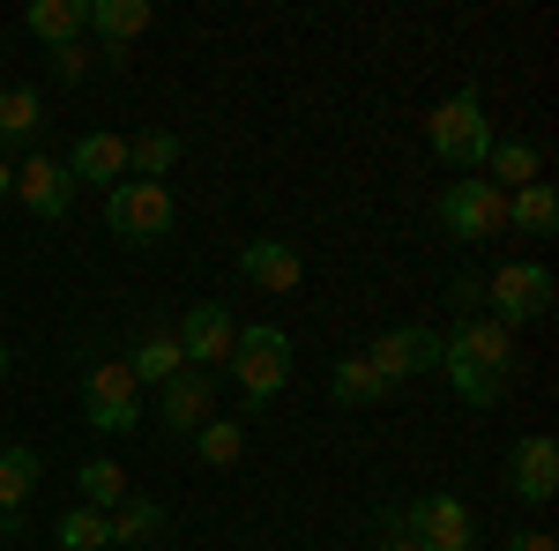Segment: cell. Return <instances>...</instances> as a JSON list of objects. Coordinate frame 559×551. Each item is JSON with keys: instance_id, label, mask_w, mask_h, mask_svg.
<instances>
[{"instance_id": "cell-2", "label": "cell", "mask_w": 559, "mask_h": 551, "mask_svg": "<svg viewBox=\"0 0 559 551\" xmlns=\"http://www.w3.org/2000/svg\"><path fill=\"white\" fill-rule=\"evenodd\" d=\"M492 120H485V97H477V83H463L440 112H432V157L455 171V179H471V171H485V157H492Z\"/></svg>"}, {"instance_id": "cell-24", "label": "cell", "mask_w": 559, "mask_h": 551, "mask_svg": "<svg viewBox=\"0 0 559 551\" xmlns=\"http://www.w3.org/2000/svg\"><path fill=\"white\" fill-rule=\"evenodd\" d=\"M179 165V134L165 128H150V134H134L128 142V179H150V187H165V171Z\"/></svg>"}, {"instance_id": "cell-19", "label": "cell", "mask_w": 559, "mask_h": 551, "mask_svg": "<svg viewBox=\"0 0 559 551\" xmlns=\"http://www.w3.org/2000/svg\"><path fill=\"white\" fill-rule=\"evenodd\" d=\"M537 171H545V157L530 142H492V157H485L477 179H492L500 194H522V187H537Z\"/></svg>"}, {"instance_id": "cell-28", "label": "cell", "mask_w": 559, "mask_h": 551, "mask_svg": "<svg viewBox=\"0 0 559 551\" xmlns=\"http://www.w3.org/2000/svg\"><path fill=\"white\" fill-rule=\"evenodd\" d=\"M52 537H60V551H105V544H112V514H97V507H68Z\"/></svg>"}, {"instance_id": "cell-13", "label": "cell", "mask_w": 559, "mask_h": 551, "mask_svg": "<svg viewBox=\"0 0 559 551\" xmlns=\"http://www.w3.org/2000/svg\"><path fill=\"white\" fill-rule=\"evenodd\" d=\"M239 276H247L254 291L284 298V291H299L306 261H299V247H292V239H247V247H239Z\"/></svg>"}, {"instance_id": "cell-26", "label": "cell", "mask_w": 559, "mask_h": 551, "mask_svg": "<svg viewBox=\"0 0 559 551\" xmlns=\"http://www.w3.org/2000/svg\"><path fill=\"white\" fill-rule=\"evenodd\" d=\"M38 492V447H0V514H23Z\"/></svg>"}, {"instance_id": "cell-17", "label": "cell", "mask_w": 559, "mask_h": 551, "mask_svg": "<svg viewBox=\"0 0 559 551\" xmlns=\"http://www.w3.org/2000/svg\"><path fill=\"white\" fill-rule=\"evenodd\" d=\"M23 23H31V38H38V45L60 52V45H75L90 31V0H31Z\"/></svg>"}, {"instance_id": "cell-1", "label": "cell", "mask_w": 559, "mask_h": 551, "mask_svg": "<svg viewBox=\"0 0 559 551\" xmlns=\"http://www.w3.org/2000/svg\"><path fill=\"white\" fill-rule=\"evenodd\" d=\"M448 387L471 403V410H500L508 403V381H515V336L492 321V313H463L448 336H440V366Z\"/></svg>"}, {"instance_id": "cell-22", "label": "cell", "mask_w": 559, "mask_h": 551, "mask_svg": "<svg viewBox=\"0 0 559 551\" xmlns=\"http://www.w3.org/2000/svg\"><path fill=\"white\" fill-rule=\"evenodd\" d=\"M508 224L515 231H530V239H552L559 231V194L537 179V187H522V194H508Z\"/></svg>"}, {"instance_id": "cell-7", "label": "cell", "mask_w": 559, "mask_h": 551, "mask_svg": "<svg viewBox=\"0 0 559 551\" xmlns=\"http://www.w3.org/2000/svg\"><path fill=\"white\" fill-rule=\"evenodd\" d=\"M83 424L90 432H134L142 424V381L128 373V358H97L83 373Z\"/></svg>"}, {"instance_id": "cell-8", "label": "cell", "mask_w": 559, "mask_h": 551, "mask_svg": "<svg viewBox=\"0 0 559 551\" xmlns=\"http://www.w3.org/2000/svg\"><path fill=\"white\" fill-rule=\"evenodd\" d=\"M388 529L411 537L418 551H471V537H477L471 507H463L455 492H426V500H411L403 514H388Z\"/></svg>"}, {"instance_id": "cell-20", "label": "cell", "mask_w": 559, "mask_h": 551, "mask_svg": "<svg viewBox=\"0 0 559 551\" xmlns=\"http://www.w3.org/2000/svg\"><path fill=\"white\" fill-rule=\"evenodd\" d=\"M128 373H134L142 387H150V381H157V387L179 381V373H187V350H179V336H173V328L142 336V343H134V358H128Z\"/></svg>"}, {"instance_id": "cell-25", "label": "cell", "mask_w": 559, "mask_h": 551, "mask_svg": "<svg viewBox=\"0 0 559 551\" xmlns=\"http://www.w3.org/2000/svg\"><path fill=\"white\" fill-rule=\"evenodd\" d=\"M75 492H83V507L112 514L120 500H128V469H120V463H105V455H90V463L75 469Z\"/></svg>"}, {"instance_id": "cell-21", "label": "cell", "mask_w": 559, "mask_h": 551, "mask_svg": "<svg viewBox=\"0 0 559 551\" xmlns=\"http://www.w3.org/2000/svg\"><path fill=\"white\" fill-rule=\"evenodd\" d=\"M45 105L31 83H0V142H38Z\"/></svg>"}, {"instance_id": "cell-12", "label": "cell", "mask_w": 559, "mask_h": 551, "mask_svg": "<svg viewBox=\"0 0 559 551\" xmlns=\"http://www.w3.org/2000/svg\"><path fill=\"white\" fill-rule=\"evenodd\" d=\"M508 484H515L522 507H545V500L559 492V440H552V432L515 440V455H508Z\"/></svg>"}, {"instance_id": "cell-5", "label": "cell", "mask_w": 559, "mask_h": 551, "mask_svg": "<svg viewBox=\"0 0 559 551\" xmlns=\"http://www.w3.org/2000/svg\"><path fill=\"white\" fill-rule=\"evenodd\" d=\"M440 231L448 239H463V247H477V239H500L508 231V194L492 187V179H448L440 187Z\"/></svg>"}, {"instance_id": "cell-14", "label": "cell", "mask_w": 559, "mask_h": 551, "mask_svg": "<svg viewBox=\"0 0 559 551\" xmlns=\"http://www.w3.org/2000/svg\"><path fill=\"white\" fill-rule=\"evenodd\" d=\"M15 194H23V209L45 216V224L75 209V179H68V165H60V157H31V165L15 171Z\"/></svg>"}, {"instance_id": "cell-31", "label": "cell", "mask_w": 559, "mask_h": 551, "mask_svg": "<svg viewBox=\"0 0 559 551\" xmlns=\"http://www.w3.org/2000/svg\"><path fill=\"white\" fill-rule=\"evenodd\" d=\"M508 551H559L552 529H522V537H508Z\"/></svg>"}, {"instance_id": "cell-18", "label": "cell", "mask_w": 559, "mask_h": 551, "mask_svg": "<svg viewBox=\"0 0 559 551\" xmlns=\"http://www.w3.org/2000/svg\"><path fill=\"white\" fill-rule=\"evenodd\" d=\"M112 544L120 551H150V544H165V507H157V500H120V507H112Z\"/></svg>"}, {"instance_id": "cell-32", "label": "cell", "mask_w": 559, "mask_h": 551, "mask_svg": "<svg viewBox=\"0 0 559 551\" xmlns=\"http://www.w3.org/2000/svg\"><path fill=\"white\" fill-rule=\"evenodd\" d=\"M8 194H15V165L0 157V202H8Z\"/></svg>"}, {"instance_id": "cell-35", "label": "cell", "mask_w": 559, "mask_h": 551, "mask_svg": "<svg viewBox=\"0 0 559 551\" xmlns=\"http://www.w3.org/2000/svg\"><path fill=\"white\" fill-rule=\"evenodd\" d=\"M105 551H120V544H105Z\"/></svg>"}, {"instance_id": "cell-9", "label": "cell", "mask_w": 559, "mask_h": 551, "mask_svg": "<svg viewBox=\"0 0 559 551\" xmlns=\"http://www.w3.org/2000/svg\"><path fill=\"white\" fill-rule=\"evenodd\" d=\"M179 350H187V366H202V373H210V366H231V343H239V321H231V313H224V306H216V298H194V306H187V313H179Z\"/></svg>"}, {"instance_id": "cell-27", "label": "cell", "mask_w": 559, "mask_h": 551, "mask_svg": "<svg viewBox=\"0 0 559 551\" xmlns=\"http://www.w3.org/2000/svg\"><path fill=\"white\" fill-rule=\"evenodd\" d=\"M194 455L210 469H231L239 455H247V418H210L202 432H194Z\"/></svg>"}, {"instance_id": "cell-34", "label": "cell", "mask_w": 559, "mask_h": 551, "mask_svg": "<svg viewBox=\"0 0 559 551\" xmlns=\"http://www.w3.org/2000/svg\"><path fill=\"white\" fill-rule=\"evenodd\" d=\"M0 381H8V343H0Z\"/></svg>"}, {"instance_id": "cell-10", "label": "cell", "mask_w": 559, "mask_h": 551, "mask_svg": "<svg viewBox=\"0 0 559 551\" xmlns=\"http://www.w3.org/2000/svg\"><path fill=\"white\" fill-rule=\"evenodd\" d=\"M210 418H216V381L202 366H187L179 381L157 387V424H165V432H187V440H194Z\"/></svg>"}, {"instance_id": "cell-29", "label": "cell", "mask_w": 559, "mask_h": 551, "mask_svg": "<svg viewBox=\"0 0 559 551\" xmlns=\"http://www.w3.org/2000/svg\"><path fill=\"white\" fill-rule=\"evenodd\" d=\"M90 60H97V52H90V45L75 38V45H60V52H52V75H60V83H83V75H90Z\"/></svg>"}, {"instance_id": "cell-6", "label": "cell", "mask_w": 559, "mask_h": 551, "mask_svg": "<svg viewBox=\"0 0 559 551\" xmlns=\"http://www.w3.org/2000/svg\"><path fill=\"white\" fill-rule=\"evenodd\" d=\"M552 268H545V261H508V268H492V276H485V306H492V321H500V328H508V336H515L522 321H545V313H552Z\"/></svg>"}, {"instance_id": "cell-15", "label": "cell", "mask_w": 559, "mask_h": 551, "mask_svg": "<svg viewBox=\"0 0 559 551\" xmlns=\"http://www.w3.org/2000/svg\"><path fill=\"white\" fill-rule=\"evenodd\" d=\"M60 165H68L75 187H105V194H112V187L128 179V142H120V134H83Z\"/></svg>"}, {"instance_id": "cell-3", "label": "cell", "mask_w": 559, "mask_h": 551, "mask_svg": "<svg viewBox=\"0 0 559 551\" xmlns=\"http://www.w3.org/2000/svg\"><path fill=\"white\" fill-rule=\"evenodd\" d=\"M231 381L247 395V410H269V403L292 387V336H284L276 321L239 328V343H231Z\"/></svg>"}, {"instance_id": "cell-30", "label": "cell", "mask_w": 559, "mask_h": 551, "mask_svg": "<svg viewBox=\"0 0 559 551\" xmlns=\"http://www.w3.org/2000/svg\"><path fill=\"white\" fill-rule=\"evenodd\" d=\"M448 298H455V321H463V313H477V306H485V276H471V268H463V276L448 284Z\"/></svg>"}, {"instance_id": "cell-11", "label": "cell", "mask_w": 559, "mask_h": 551, "mask_svg": "<svg viewBox=\"0 0 559 551\" xmlns=\"http://www.w3.org/2000/svg\"><path fill=\"white\" fill-rule=\"evenodd\" d=\"M366 366H373L388 387L411 381V373H432V366H440V336H432V328H388L381 343H366Z\"/></svg>"}, {"instance_id": "cell-23", "label": "cell", "mask_w": 559, "mask_h": 551, "mask_svg": "<svg viewBox=\"0 0 559 551\" xmlns=\"http://www.w3.org/2000/svg\"><path fill=\"white\" fill-rule=\"evenodd\" d=\"M329 387H336V403H350V410H373V403H388V381L366 366V350H358V358H336Z\"/></svg>"}, {"instance_id": "cell-33", "label": "cell", "mask_w": 559, "mask_h": 551, "mask_svg": "<svg viewBox=\"0 0 559 551\" xmlns=\"http://www.w3.org/2000/svg\"><path fill=\"white\" fill-rule=\"evenodd\" d=\"M381 551H418V544H411V537H388V544Z\"/></svg>"}, {"instance_id": "cell-4", "label": "cell", "mask_w": 559, "mask_h": 551, "mask_svg": "<svg viewBox=\"0 0 559 551\" xmlns=\"http://www.w3.org/2000/svg\"><path fill=\"white\" fill-rule=\"evenodd\" d=\"M105 224H112V239H128V247H157V239L179 224V202H173V187L120 179V187L105 194Z\"/></svg>"}, {"instance_id": "cell-16", "label": "cell", "mask_w": 559, "mask_h": 551, "mask_svg": "<svg viewBox=\"0 0 559 551\" xmlns=\"http://www.w3.org/2000/svg\"><path fill=\"white\" fill-rule=\"evenodd\" d=\"M150 23H157V8H150V0H90V31L112 45L105 60H120V52L150 31Z\"/></svg>"}]
</instances>
